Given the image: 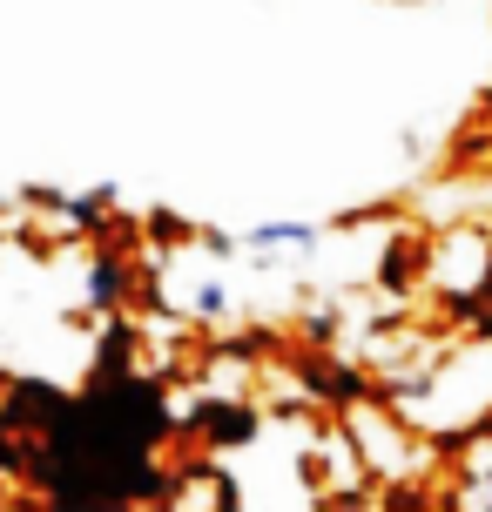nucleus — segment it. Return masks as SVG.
<instances>
[{
    "label": "nucleus",
    "mask_w": 492,
    "mask_h": 512,
    "mask_svg": "<svg viewBox=\"0 0 492 512\" xmlns=\"http://www.w3.org/2000/svg\"><path fill=\"white\" fill-rule=\"evenodd\" d=\"M317 223H257V230L243 236V250L263 256V263H304V256H317Z\"/></svg>",
    "instance_id": "obj_2"
},
{
    "label": "nucleus",
    "mask_w": 492,
    "mask_h": 512,
    "mask_svg": "<svg viewBox=\"0 0 492 512\" xmlns=\"http://www.w3.org/2000/svg\"><path fill=\"white\" fill-rule=\"evenodd\" d=\"M122 297H129V263H122V256H95V263H88V304L115 310Z\"/></svg>",
    "instance_id": "obj_3"
},
{
    "label": "nucleus",
    "mask_w": 492,
    "mask_h": 512,
    "mask_svg": "<svg viewBox=\"0 0 492 512\" xmlns=\"http://www.w3.org/2000/svg\"><path fill=\"white\" fill-rule=\"evenodd\" d=\"M425 283L445 290V297H459V304L486 297L492 290V230H479V223H452V230H439L432 250H425Z\"/></svg>",
    "instance_id": "obj_1"
}]
</instances>
